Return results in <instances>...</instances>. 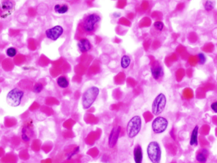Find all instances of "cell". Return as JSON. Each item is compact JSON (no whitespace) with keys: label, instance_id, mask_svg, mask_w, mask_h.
I'll return each mask as SVG.
<instances>
[{"label":"cell","instance_id":"cell-1","mask_svg":"<svg viewBox=\"0 0 217 163\" xmlns=\"http://www.w3.org/2000/svg\"><path fill=\"white\" fill-rule=\"evenodd\" d=\"M99 92L100 90L97 86H92L86 90L82 97V106L83 108L88 109L92 106L99 96Z\"/></svg>","mask_w":217,"mask_h":163},{"label":"cell","instance_id":"cell-2","mask_svg":"<svg viewBox=\"0 0 217 163\" xmlns=\"http://www.w3.org/2000/svg\"><path fill=\"white\" fill-rule=\"evenodd\" d=\"M147 153L152 163H161L162 151L159 143L156 141H151L147 146Z\"/></svg>","mask_w":217,"mask_h":163},{"label":"cell","instance_id":"cell-3","mask_svg":"<svg viewBox=\"0 0 217 163\" xmlns=\"http://www.w3.org/2000/svg\"><path fill=\"white\" fill-rule=\"evenodd\" d=\"M142 128V119L139 116L132 117L126 126V133L130 138H133L140 133Z\"/></svg>","mask_w":217,"mask_h":163},{"label":"cell","instance_id":"cell-4","mask_svg":"<svg viewBox=\"0 0 217 163\" xmlns=\"http://www.w3.org/2000/svg\"><path fill=\"white\" fill-rule=\"evenodd\" d=\"M166 95L161 93L158 94L154 98L152 104V113L154 116H159L164 111L166 105Z\"/></svg>","mask_w":217,"mask_h":163},{"label":"cell","instance_id":"cell-5","mask_svg":"<svg viewBox=\"0 0 217 163\" xmlns=\"http://www.w3.org/2000/svg\"><path fill=\"white\" fill-rule=\"evenodd\" d=\"M24 93L21 89L15 88L8 92L7 96V102L12 107H17L21 103Z\"/></svg>","mask_w":217,"mask_h":163},{"label":"cell","instance_id":"cell-6","mask_svg":"<svg viewBox=\"0 0 217 163\" xmlns=\"http://www.w3.org/2000/svg\"><path fill=\"white\" fill-rule=\"evenodd\" d=\"M168 126V121L164 117L157 116L152 122V129L154 133L161 134L164 133Z\"/></svg>","mask_w":217,"mask_h":163},{"label":"cell","instance_id":"cell-7","mask_svg":"<svg viewBox=\"0 0 217 163\" xmlns=\"http://www.w3.org/2000/svg\"><path fill=\"white\" fill-rule=\"evenodd\" d=\"M100 17L96 13L88 15L83 22V28L86 32H92L94 30L97 24L100 21Z\"/></svg>","mask_w":217,"mask_h":163},{"label":"cell","instance_id":"cell-8","mask_svg":"<svg viewBox=\"0 0 217 163\" xmlns=\"http://www.w3.org/2000/svg\"><path fill=\"white\" fill-rule=\"evenodd\" d=\"M64 33V29L60 26H55L50 29H48L46 31L45 34L46 38L53 40H57Z\"/></svg>","mask_w":217,"mask_h":163},{"label":"cell","instance_id":"cell-9","mask_svg":"<svg viewBox=\"0 0 217 163\" xmlns=\"http://www.w3.org/2000/svg\"><path fill=\"white\" fill-rule=\"evenodd\" d=\"M121 127L120 126H117L114 127L108 138V145L110 148H113L116 146V145L118 141L119 134L121 132Z\"/></svg>","mask_w":217,"mask_h":163},{"label":"cell","instance_id":"cell-10","mask_svg":"<svg viewBox=\"0 0 217 163\" xmlns=\"http://www.w3.org/2000/svg\"><path fill=\"white\" fill-rule=\"evenodd\" d=\"M151 70L153 78L156 80L160 79L164 75L163 68H162V67L158 63L155 64L151 68Z\"/></svg>","mask_w":217,"mask_h":163},{"label":"cell","instance_id":"cell-11","mask_svg":"<svg viewBox=\"0 0 217 163\" xmlns=\"http://www.w3.org/2000/svg\"><path fill=\"white\" fill-rule=\"evenodd\" d=\"M78 47L81 52L85 53L91 50L92 45L88 39L83 38L78 41Z\"/></svg>","mask_w":217,"mask_h":163},{"label":"cell","instance_id":"cell-12","mask_svg":"<svg viewBox=\"0 0 217 163\" xmlns=\"http://www.w3.org/2000/svg\"><path fill=\"white\" fill-rule=\"evenodd\" d=\"M133 158L135 163H142L143 152L142 149L139 144L137 145L133 150Z\"/></svg>","mask_w":217,"mask_h":163},{"label":"cell","instance_id":"cell-13","mask_svg":"<svg viewBox=\"0 0 217 163\" xmlns=\"http://www.w3.org/2000/svg\"><path fill=\"white\" fill-rule=\"evenodd\" d=\"M198 133H199V126L197 125L195 126V127L192 131L190 138V145L191 146H197L198 145Z\"/></svg>","mask_w":217,"mask_h":163},{"label":"cell","instance_id":"cell-14","mask_svg":"<svg viewBox=\"0 0 217 163\" xmlns=\"http://www.w3.org/2000/svg\"><path fill=\"white\" fill-rule=\"evenodd\" d=\"M131 63V59L128 55H124L121 60V66L123 69H127Z\"/></svg>","mask_w":217,"mask_h":163},{"label":"cell","instance_id":"cell-15","mask_svg":"<svg viewBox=\"0 0 217 163\" xmlns=\"http://www.w3.org/2000/svg\"><path fill=\"white\" fill-rule=\"evenodd\" d=\"M55 11L60 14H64L68 12L69 7L67 5H56L54 7Z\"/></svg>","mask_w":217,"mask_h":163},{"label":"cell","instance_id":"cell-16","mask_svg":"<svg viewBox=\"0 0 217 163\" xmlns=\"http://www.w3.org/2000/svg\"><path fill=\"white\" fill-rule=\"evenodd\" d=\"M57 84L59 85V86L62 88H66L68 87V86L69 84V81L64 76H60L59 78H58V79L57 80Z\"/></svg>","mask_w":217,"mask_h":163},{"label":"cell","instance_id":"cell-17","mask_svg":"<svg viewBox=\"0 0 217 163\" xmlns=\"http://www.w3.org/2000/svg\"><path fill=\"white\" fill-rule=\"evenodd\" d=\"M195 159L200 163H206L207 161V157L204 152H200L197 154Z\"/></svg>","mask_w":217,"mask_h":163},{"label":"cell","instance_id":"cell-18","mask_svg":"<svg viewBox=\"0 0 217 163\" xmlns=\"http://www.w3.org/2000/svg\"><path fill=\"white\" fill-rule=\"evenodd\" d=\"M215 7V2L214 1H206L205 4V9L207 12L211 11Z\"/></svg>","mask_w":217,"mask_h":163},{"label":"cell","instance_id":"cell-19","mask_svg":"<svg viewBox=\"0 0 217 163\" xmlns=\"http://www.w3.org/2000/svg\"><path fill=\"white\" fill-rule=\"evenodd\" d=\"M197 57L199 59V64L200 65H204L207 60L206 57L203 53H200L197 54Z\"/></svg>","mask_w":217,"mask_h":163},{"label":"cell","instance_id":"cell-20","mask_svg":"<svg viewBox=\"0 0 217 163\" xmlns=\"http://www.w3.org/2000/svg\"><path fill=\"white\" fill-rule=\"evenodd\" d=\"M43 89V85L41 83H37L33 87V92L36 93H40Z\"/></svg>","mask_w":217,"mask_h":163},{"label":"cell","instance_id":"cell-21","mask_svg":"<svg viewBox=\"0 0 217 163\" xmlns=\"http://www.w3.org/2000/svg\"><path fill=\"white\" fill-rule=\"evenodd\" d=\"M13 3L9 1H5L2 2V7L5 10H10L13 8Z\"/></svg>","mask_w":217,"mask_h":163},{"label":"cell","instance_id":"cell-22","mask_svg":"<svg viewBox=\"0 0 217 163\" xmlns=\"http://www.w3.org/2000/svg\"><path fill=\"white\" fill-rule=\"evenodd\" d=\"M7 54L9 57H12V58L14 57L17 54V50L15 48H13V47L9 48L7 50Z\"/></svg>","mask_w":217,"mask_h":163},{"label":"cell","instance_id":"cell-23","mask_svg":"<svg viewBox=\"0 0 217 163\" xmlns=\"http://www.w3.org/2000/svg\"><path fill=\"white\" fill-rule=\"evenodd\" d=\"M154 27L158 31H161L164 29V24L161 21H156L153 24Z\"/></svg>","mask_w":217,"mask_h":163},{"label":"cell","instance_id":"cell-24","mask_svg":"<svg viewBox=\"0 0 217 163\" xmlns=\"http://www.w3.org/2000/svg\"><path fill=\"white\" fill-rule=\"evenodd\" d=\"M80 152V147L78 146L75 148V149L73 151H72L70 154H69L67 155V159L68 160H70L72 157H73L74 156H75L76 154H77L78 152Z\"/></svg>","mask_w":217,"mask_h":163},{"label":"cell","instance_id":"cell-25","mask_svg":"<svg viewBox=\"0 0 217 163\" xmlns=\"http://www.w3.org/2000/svg\"><path fill=\"white\" fill-rule=\"evenodd\" d=\"M210 107L211 108V110L215 113H216L217 114V100L213 102L211 105H210Z\"/></svg>","mask_w":217,"mask_h":163},{"label":"cell","instance_id":"cell-26","mask_svg":"<svg viewBox=\"0 0 217 163\" xmlns=\"http://www.w3.org/2000/svg\"><path fill=\"white\" fill-rule=\"evenodd\" d=\"M22 138L24 141H28L29 140V138L28 137V136L27 135V134L26 133V130L24 131V129L22 130Z\"/></svg>","mask_w":217,"mask_h":163}]
</instances>
